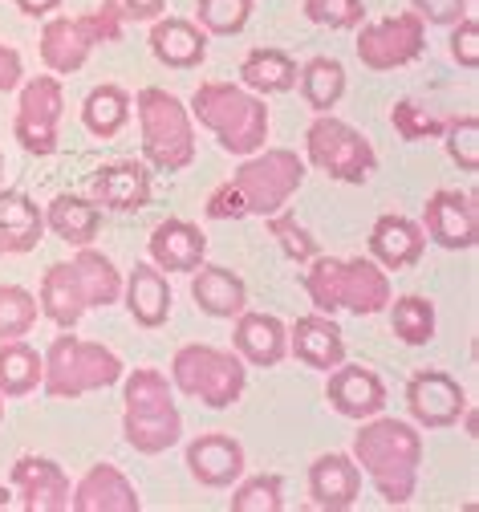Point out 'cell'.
Here are the masks:
<instances>
[{"label":"cell","mask_w":479,"mask_h":512,"mask_svg":"<svg viewBox=\"0 0 479 512\" xmlns=\"http://www.w3.org/2000/svg\"><path fill=\"white\" fill-rule=\"evenodd\" d=\"M25 17H49L53 9H61V0H13Z\"/></svg>","instance_id":"cell-49"},{"label":"cell","mask_w":479,"mask_h":512,"mask_svg":"<svg viewBox=\"0 0 479 512\" xmlns=\"http://www.w3.org/2000/svg\"><path fill=\"white\" fill-rule=\"evenodd\" d=\"M268 220V232L277 236V244H281V252L289 256V261H297V265H309L313 256H317V240L309 236V228L305 224H297L293 216H285V212H272V216H264Z\"/></svg>","instance_id":"cell-42"},{"label":"cell","mask_w":479,"mask_h":512,"mask_svg":"<svg viewBox=\"0 0 479 512\" xmlns=\"http://www.w3.org/2000/svg\"><path fill=\"white\" fill-rule=\"evenodd\" d=\"M329 382H325V399L337 415H346V419H370L386 407V387H382V378L370 370V366H346V362H337L333 370H325Z\"/></svg>","instance_id":"cell-16"},{"label":"cell","mask_w":479,"mask_h":512,"mask_svg":"<svg viewBox=\"0 0 479 512\" xmlns=\"http://www.w3.org/2000/svg\"><path fill=\"white\" fill-rule=\"evenodd\" d=\"M232 346L248 366H281L289 354V326L272 313H236V330Z\"/></svg>","instance_id":"cell-20"},{"label":"cell","mask_w":479,"mask_h":512,"mask_svg":"<svg viewBox=\"0 0 479 512\" xmlns=\"http://www.w3.org/2000/svg\"><path fill=\"white\" fill-rule=\"evenodd\" d=\"M203 212H208V220H244V204H240L232 183H220L208 196V208Z\"/></svg>","instance_id":"cell-47"},{"label":"cell","mask_w":479,"mask_h":512,"mask_svg":"<svg viewBox=\"0 0 479 512\" xmlns=\"http://www.w3.org/2000/svg\"><path fill=\"white\" fill-rule=\"evenodd\" d=\"M151 53L167 70H195L208 57V33L187 17H155Z\"/></svg>","instance_id":"cell-24"},{"label":"cell","mask_w":479,"mask_h":512,"mask_svg":"<svg viewBox=\"0 0 479 512\" xmlns=\"http://www.w3.org/2000/svg\"><path fill=\"white\" fill-rule=\"evenodd\" d=\"M443 143H447V155L451 163H459L463 171H479V118L475 114H463V118H451L443 126Z\"/></svg>","instance_id":"cell-41"},{"label":"cell","mask_w":479,"mask_h":512,"mask_svg":"<svg viewBox=\"0 0 479 512\" xmlns=\"http://www.w3.org/2000/svg\"><path fill=\"white\" fill-rule=\"evenodd\" d=\"M139 110V131H143V155L155 171H187L195 163V126L191 110L159 86H147L134 98Z\"/></svg>","instance_id":"cell-7"},{"label":"cell","mask_w":479,"mask_h":512,"mask_svg":"<svg viewBox=\"0 0 479 512\" xmlns=\"http://www.w3.org/2000/svg\"><path fill=\"white\" fill-rule=\"evenodd\" d=\"M41 374H45V362L25 338L0 342V395L5 399L33 395L41 387Z\"/></svg>","instance_id":"cell-31"},{"label":"cell","mask_w":479,"mask_h":512,"mask_svg":"<svg viewBox=\"0 0 479 512\" xmlns=\"http://www.w3.org/2000/svg\"><path fill=\"white\" fill-rule=\"evenodd\" d=\"M25 78V66H21V53L13 45H0V94L17 90Z\"/></svg>","instance_id":"cell-48"},{"label":"cell","mask_w":479,"mask_h":512,"mask_svg":"<svg viewBox=\"0 0 479 512\" xmlns=\"http://www.w3.org/2000/svg\"><path fill=\"white\" fill-rule=\"evenodd\" d=\"M423 232L431 244L447 248V252H467L479 244V216H475V200L463 191L439 187L423 208Z\"/></svg>","instance_id":"cell-14"},{"label":"cell","mask_w":479,"mask_h":512,"mask_svg":"<svg viewBox=\"0 0 479 512\" xmlns=\"http://www.w3.org/2000/svg\"><path fill=\"white\" fill-rule=\"evenodd\" d=\"M37 297L21 285H0V342L9 338H25L37 326Z\"/></svg>","instance_id":"cell-37"},{"label":"cell","mask_w":479,"mask_h":512,"mask_svg":"<svg viewBox=\"0 0 479 512\" xmlns=\"http://www.w3.org/2000/svg\"><path fill=\"white\" fill-rule=\"evenodd\" d=\"M191 297L208 317H236L248 309V285L224 265H199L191 277Z\"/></svg>","instance_id":"cell-27"},{"label":"cell","mask_w":479,"mask_h":512,"mask_svg":"<svg viewBox=\"0 0 479 512\" xmlns=\"http://www.w3.org/2000/svg\"><path fill=\"white\" fill-rule=\"evenodd\" d=\"M354 464L370 476L378 496L394 508L406 504L419 488L423 468V435L406 419H362V431L354 435Z\"/></svg>","instance_id":"cell-1"},{"label":"cell","mask_w":479,"mask_h":512,"mask_svg":"<svg viewBox=\"0 0 479 512\" xmlns=\"http://www.w3.org/2000/svg\"><path fill=\"white\" fill-rule=\"evenodd\" d=\"M74 512H139L143 500L114 464H94L70 492Z\"/></svg>","instance_id":"cell-21"},{"label":"cell","mask_w":479,"mask_h":512,"mask_svg":"<svg viewBox=\"0 0 479 512\" xmlns=\"http://www.w3.org/2000/svg\"><path fill=\"white\" fill-rule=\"evenodd\" d=\"M9 496H13V488H0V504H9Z\"/></svg>","instance_id":"cell-50"},{"label":"cell","mask_w":479,"mask_h":512,"mask_svg":"<svg viewBox=\"0 0 479 512\" xmlns=\"http://www.w3.org/2000/svg\"><path fill=\"white\" fill-rule=\"evenodd\" d=\"M82 122L86 131L98 139H114L122 126L130 122V94L122 86H98L82 102Z\"/></svg>","instance_id":"cell-35"},{"label":"cell","mask_w":479,"mask_h":512,"mask_svg":"<svg viewBox=\"0 0 479 512\" xmlns=\"http://www.w3.org/2000/svg\"><path fill=\"white\" fill-rule=\"evenodd\" d=\"M0 179H5V155H0Z\"/></svg>","instance_id":"cell-53"},{"label":"cell","mask_w":479,"mask_h":512,"mask_svg":"<svg viewBox=\"0 0 479 512\" xmlns=\"http://www.w3.org/2000/svg\"><path fill=\"white\" fill-rule=\"evenodd\" d=\"M0 423H5V395H0Z\"/></svg>","instance_id":"cell-51"},{"label":"cell","mask_w":479,"mask_h":512,"mask_svg":"<svg viewBox=\"0 0 479 512\" xmlns=\"http://www.w3.org/2000/svg\"><path fill=\"white\" fill-rule=\"evenodd\" d=\"M358 61L374 74H390V70H402L410 61H419L423 49H427V21L410 9V13H398V17H386V21H374V25H362L358 33Z\"/></svg>","instance_id":"cell-11"},{"label":"cell","mask_w":479,"mask_h":512,"mask_svg":"<svg viewBox=\"0 0 479 512\" xmlns=\"http://www.w3.org/2000/svg\"><path fill=\"white\" fill-rule=\"evenodd\" d=\"M191 118L220 139L228 155H252L268 139V106L260 94L236 82H199L191 94Z\"/></svg>","instance_id":"cell-4"},{"label":"cell","mask_w":479,"mask_h":512,"mask_svg":"<svg viewBox=\"0 0 479 512\" xmlns=\"http://www.w3.org/2000/svg\"><path fill=\"white\" fill-rule=\"evenodd\" d=\"M0 232H5L9 252H33L45 232V212L25 191H5V196H0Z\"/></svg>","instance_id":"cell-30"},{"label":"cell","mask_w":479,"mask_h":512,"mask_svg":"<svg viewBox=\"0 0 479 512\" xmlns=\"http://www.w3.org/2000/svg\"><path fill=\"white\" fill-rule=\"evenodd\" d=\"M5 252H9V248H5V232H0V256H5Z\"/></svg>","instance_id":"cell-52"},{"label":"cell","mask_w":479,"mask_h":512,"mask_svg":"<svg viewBox=\"0 0 479 512\" xmlns=\"http://www.w3.org/2000/svg\"><path fill=\"white\" fill-rule=\"evenodd\" d=\"M309 301L317 305V313H341L350 309L358 317H374L390 305V277L386 269L374 261V256H350V261H341V256H313L305 277H301Z\"/></svg>","instance_id":"cell-2"},{"label":"cell","mask_w":479,"mask_h":512,"mask_svg":"<svg viewBox=\"0 0 479 512\" xmlns=\"http://www.w3.org/2000/svg\"><path fill=\"white\" fill-rule=\"evenodd\" d=\"M187 472L203 488H232L244 476V447L224 431H208L187 443Z\"/></svg>","instance_id":"cell-18"},{"label":"cell","mask_w":479,"mask_h":512,"mask_svg":"<svg viewBox=\"0 0 479 512\" xmlns=\"http://www.w3.org/2000/svg\"><path fill=\"white\" fill-rule=\"evenodd\" d=\"M415 5V13L427 21V25H455L459 17H467V5L471 0H410Z\"/></svg>","instance_id":"cell-45"},{"label":"cell","mask_w":479,"mask_h":512,"mask_svg":"<svg viewBox=\"0 0 479 512\" xmlns=\"http://www.w3.org/2000/svg\"><path fill=\"white\" fill-rule=\"evenodd\" d=\"M423 248H427V232L423 224H415L410 216H378L370 228V256L382 269H415L423 261Z\"/></svg>","instance_id":"cell-19"},{"label":"cell","mask_w":479,"mask_h":512,"mask_svg":"<svg viewBox=\"0 0 479 512\" xmlns=\"http://www.w3.org/2000/svg\"><path fill=\"white\" fill-rule=\"evenodd\" d=\"M285 508V480L281 476H252L232 492V512H281Z\"/></svg>","instance_id":"cell-39"},{"label":"cell","mask_w":479,"mask_h":512,"mask_svg":"<svg viewBox=\"0 0 479 512\" xmlns=\"http://www.w3.org/2000/svg\"><path fill=\"white\" fill-rule=\"evenodd\" d=\"M199 29L212 37H236L244 33L248 17H252V0H199Z\"/></svg>","instance_id":"cell-38"},{"label":"cell","mask_w":479,"mask_h":512,"mask_svg":"<svg viewBox=\"0 0 479 512\" xmlns=\"http://www.w3.org/2000/svg\"><path fill=\"white\" fill-rule=\"evenodd\" d=\"M390 126L406 139V143H423V139H439L443 135V118H435L431 110H423L419 102H394L390 110Z\"/></svg>","instance_id":"cell-40"},{"label":"cell","mask_w":479,"mask_h":512,"mask_svg":"<svg viewBox=\"0 0 479 512\" xmlns=\"http://www.w3.org/2000/svg\"><path fill=\"white\" fill-rule=\"evenodd\" d=\"M289 354L313 370H333L346 362V338L329 313H305L289 326Z\"/></svg>","instance_id":"cell-22"},{"label":"cell","mask_w":479,"mask_h":512,"mask_svg":"<svg viewBox=\"0 0 479 512\" xmlns=\"http://www.w3.org/2000/svg\"><path fill=\"white\" fill-rule=\"evenodd\" d=\"M41 362H45L41 391L49 399H82L90 391L114 387L122 378V358L110 346L86 342L78 334H57L41 354Z\"/></svg>","instance_id":"cell-5"},{"label":"cell","mask_w":479,"mask_h":512,"mask_svg":"<svg viewBox=\"0 0 479 512\" xmlns=\"http://www.w3.org/2000/svg\"><path fill=\"white\" fill-rule=\"evenodd\" d=\"M45 228L53 236H61L65 244H90L102 228V212L98 204L82 200V196H57L49 208H45Z\"/></svg>","instance_id":"cell-32"},{"label":"cell","mask_w":479,"mask_h":512,"mask_svg":"<svg viewBox=\"0 0 479 512\" xmlns=\"http://www.w3.org/2000/svg\"><path fill=\"white\" fill-rule=\"evenodd\" d=\"M406 407H410V419H415L419 427L443 431V427H455L463 419L467 395L443 370H415L406 382Z\"/></svg>","instance_id":"cell-13"},{"label":"cell","mask_w":479,"mask_h":512,"mask_svg":"<svg viewBox=\"0 0 479 512\" xmlns=\"http://www.w3.org/2000/svg\"><path fill=\"white\" fill-rule=\"evenodd\" d=\"M305 159L337 183H366L378 171V151L362 131L329 114H317L305 131Z\"/></svg>","instance_id":"cell-10"},{"label":"cell","mask_w":479,"mask_h":512,"mask_svg":"<svg viewBox=\"0 0 479 512\" xmlns=\"http://www.w3.org/2000/svg\"><path fill=\"white\" fill-rule=\"evenodd\" d=\"M305 17L321 29H358L366 9L362 0H305Z\"/></svg>","instance_id":"cell-43"},{"label":"cell","mask_w":479,"mask_h":512,"mask_svg":"<svg viewBox=\"0 0 479 512\" xmlns=\"http://www.w3.org/2000/svg\"><path fill=\"white\" fill-rule=\"evenodd\" d=\"M171 387L187 399H199L203 407L224 411V407H236L248 387V362L236 350L191 342V346H179L171 358Z\"/></svg>","instance_id":"cell-6"},{"label":"cell","mask_w":479,"mask_h":512,"mask_svg":"<svg viewBox=\"0 0 479 512\" xmlns=\"http://www.w3.org/2000/svg\"><path fill=\"white\" fill-rule=\"evenodd\" d=\"M390 330L398 342L406 346H427L435 338V305L419 293H406V297H390Z\"/></svg>","instance_id":"cell-36"},{"label":"cell","mask_w":479,"mask_h":512,"mask_svg":"<svg viewBox=\"0 0 479 512\" xmlns=\"http://www.w3.org/2000/svg\"><path fill=\"white\" fill-rule=\"evenodd\" d=\"M65 114V90L57 74H37L21 86V102H17V118H13V135L17 143L45 159L57 151V126Z\"/></svg>","instance_id":"cell-12"},{"label":"cell","mask_w":479,"mask_h":512,"mask_svg":"<svg viewBox=\"0 0 479 512\" xmlns=\"http://www.w3.org/2000/svg\"><path fill=\"white\" fill-rule=\"evenodd\" d=\"M297 86H301V98L309 102V110L329 114L341 98H346V66H341L337 57H313L301 66Z\"/></svg>","instance_id":"cell-33"},{"label":"cell","mask_w":479,"mask_h":512,"mask_svg":"<svg viewBox=\"0 0 479 512\" xmlns=\"http://www.w3.org/2000/svg\"><path fill=\"white\" fill-rule=\"evenodd\" d=\"M183 435V415L175 407V391L163 370L139 366L126 374L122 387V439L139 456H159Z\"/></svg>","instance_id":"cell-3"},{"label":"cell","mask_w":479,"mask_h":512,"mask_svg":"<svg viewBox=\"0 0 479 512\" xmlns=\"http://www.w3.org/2000/svg\"><path fill=\"white\" fill-rule=\"evenodd\" d=\"M297 61L285 49H248V57L240 61V82L268 98V94H289L297 86Z\"/></svg>","instance_id":"cell-29"},{"label":"cell","mask_w":479,"mask_h":512,"mask_svg":"<svg viewBox=\"0 0 479 512\" xmlns=\"http://www.w3.org/2000/svg\"><path fill=\"white\" fill-rule=\"evenodd\" d=\"M236 187V196L244 204V216H272L285 212V204L297 196V187L305 183V159L289 147H260L244 155L240 171L228 179Z\"/></svg>","instance_id":"cell-8"},{"label":"cell","mask_w":479,"mask_h":512,"mask_svg":"<svg viewBox=\"0 0 479 512\" xmlns=\"http://www.w3.org/2000/svg\"><path fill=\"white\" fill-rule=\"evenodd\" d=\"M122 297H126V309L134 317V326H143V330L167 326V317H171V285H167L159 265H134V273L122 281Z\"/></svg>","instance_id":"cell-25"},{"label":"cell","mask_w":479,"mask_h":512,"mask_svg":"<svg viewBox=\"0 0 479 512\" xmlns=\"http://www.w3.org/2000/svg\"><path fill=\"white\" fill-rule=\"evenodd\" d=\"M451 57L459 61L463 70H475L479 66V21L471 13L451 25Z\"/></svg>","instance_id":"cell-44"},{"label":"cell","mask_w":479,"mask_h":512,"mask_svg":"<svg viewBox=\"0 0 479 512\" xmlns=\"http://www.w3.org/2000/svg\"><path fill=\"white\" fill-rule=\"evenodd\" d=\"M122 29L126 21L118 13H110L106 5L98 13H86V17H53L45 21L41 29V61L49 74H78L94 45H114L122 41Z\"/></svg>","instance_id":"cell-9"},{"label":"cell","mask_w":479,"mask_h":512,"mask_svg":"<svg viewBox=\"0 0 479 512\" xmlns=\"http://www.w3.org/2000/svg\"><path fill=\"white\" fill-rule=\"evenodd\" d=\"M151 265L167 269V273H195L208 256V236H203L191 220H163L151 232Z\"/></svg>","instance_id":"cell-23"},{"label":"cell","mask_w":479,"mask_h":512,"mask_svg":"<svg viewBox=\"0 0 479 512\" xmlns=\"http://www.w3.org/2000/svg\"><path fill=\"white\" fill-rule=\"evenodd\" d=\"M94 196L102 208L114 212H139L151 204V171L143 163H110L94 175Z\"/></svg>","instance_id":"cell-26"},{"label":"cell","mask_w":479,"mask_h":512,"mask_svg":"<svg viewBox=\"0 0 479 512\" xmlns=\"http://www.w3.org/2000/svg\"><path fill=\"white\" fill-rule=\"evenodd\" d=\"M102 5L110 9V13H118L126 25L134 21H155V17H163V9H167V0H102Z\"/></svg>","instance_id":"cell-46"},{"label":"cell","mask_w":479,"mask_h":512,"mask_svg":"<svg viewBox=\"0 0 479 512\" xmlns=\"http://www.w3.org/2000/svg\"><path fill=\"white\" fill-rule=\"evenodd\" d=\"M70 265H74V273L82 281V293H86L90 309H106V305H114L122 297V273L114 269L110 256H102L98 248L82 244V252L74 256Z\"/></svg>","instance_id":"cell-34"},{"label":"cell","mask_w":479,"mask_h":512,"mask_svg":"<svg viewBox=\"0 0 479 512\" xmlns=\"http://www.w3.org/2000/svg\"><path fill=\"white\" fill-rule=\"evenodd\" d=\"M37 305L57 330H74L82 322V313L90 305H86V293H82V281H78L74 265H49L45 269Z\"/></svg>","instance_id":"cell-28"},{"label":"cell","mask_w":479,"mask_h":512,"mask_svg":"<svg viewBox=\"0 0 479 512\" xmlns=\"http://www.w3.org/2000/svg\"><path fill=\"white\" fill-rule=\"evenodd\" d=\"M13 492L21 496L17 504L25 512H65L70 508V476L61 472V464L45 456H21L13 464Z\"/></svg>","instance_id":"cell-15"},{"label":"cell","mask_w":479,"mask_h":512,"mask_svg":"<svg viewBox=\"0 0 479 512\" xmlns=\"http://www.w3.org/2000/svg\"><path fill=\"white\" fill-rule=\"evenodd\" d=\"M362 496V468L346 452H329L309 464V504L321 512H346Z\"/></svg>","instance_id":"cell-17"}]
</instances>
